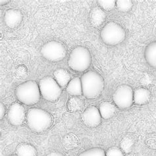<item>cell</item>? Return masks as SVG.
Masks as SVG:
<instances>
[{
	"mask_svg": "<svg viewBox=\"0 0 156 156\" xmlns=\"http://www.w3.org/2000/svg\"><path fill=\"white\" fill-rule=\"evenodd\" d=\"M83 94L88 99H95L104 89L103 78L99 73L90 71L81 76Z\"/></svg>",
	"mask_w": 156,
	"mask_h": 156,
	"instance_id": "1",
	"label": "cell"
},
{
	"mask_svg": "<svg viewBox=\"0 0 156 156\" xmlns=\"http://www.w3.org/2000/svg\"><path fill=\"white\" fill-rule=\"evenodd\" d=\"M27 123L33 132L40 133L47 130L53 122L51 115L42 109L31 108L27 113Z\"/></svg>",
	"mask_w": 156,
	"mask_h": 156,
	"instance_id": "2",
	"label": "cell"
},
{
	"mask_svg": "<svg viewBox=\"0 0 156 156\" xmlns=\"http://www.w3.org/2000/svg\"><path fill=\"white\" fill-rule=\"evenodd\" d=\"M40 94L39 85L33 80H28L20 84L15 90L18 100L27 105H33L38 103Z\"/></svg>",
	"mask_w": 156,
	"mask_h": 156,
	"instance_id": "3",
	"label": "cell"
},
{
	"mask_svg": "<svg viewBox=\"0 0 156 156\" xmlns=\"http://www.w3.org/2000/svg\"><path fill=\"white\" fill-rule=\"evenodd\" d=\"M92 63V56L88 48L77 46L70 53L68 65L72 70L76 72H84L90 67Z\"/></svg>",
	"mask_w": 156,
	"mask_h": 156,
	"instance_id": "4",
	"label": "cell"
},
{
	"mask_svg": "<svg viewBox=\"0 0 156 156\" xmlns=\"http://www.w3.org/2000/svg\"><path fill=\"white\" fill-rule=\"evenodd\" d=\"M126 32L120 24L115 22H109L102 28L100 37L104 43L108 46H116L125 40Z\"/></svg>",
	"mask_w": 156,
	"mask_h": 156,
	"instance_id": "5",
	"label": "cell"
},
{
	"mask_svg": "<svg viewBox=\"0 0 156 156\" xmlns=\"http://www.w3.org/2000/svg\"><path fill=\"white\" fill-rule=\"evenodd\" d=\"M39 88L41 95L45 100L55 102L58 100L62 93V89L57 84L55 79L50 76H46L41 79L39 83Z\"/></svg>",
	"mask_w": 156,
	"mask_h": 156,
	"instance_id": "6",
	"label": "cell"
},
{
	"mask_svg": "<svg viewBox=\"0 0 156 156\" xmlns=\"http://www.w3.org/2000/svg\"><path fill=\"white\" fill-rule=\"evenodd\" d=\"M40 51L45 59L51 62L62 61L67 55V49L64 44L56 40L50 41L45 44Z\"/></svg>",
	"mask_w": 156,
	"mask_h": 156,
	"instance_id": "7",
	"label": "cell"
},
{
	"mask_svg": "<svg viewBox=\"0 0 156 156\" xmlns=\"http://www.w3.org/2000/svg\"><path fill=\"white\" fill-rule=\"evenodd\" d=\"M134 92L130 86L123 84L119 87L113 95L115 104L120 109L129 108L134 103Z\"/></svg>",
	"mask_w": 156,
	"mask_h": 156,
	"instance_id": "8",
	"label": "cell"
},
{
	"mask_svg": "<svg viewBox=\"0 0 156 156\" xmlns=\"http://www.w3.org/2000/svg\"><path fill=\"white\" fill-rule=\"evenodd\" d=\"M7 117L12 125L20 126L23 125L27 117L24 108L19 103L13 104L9 109Z\"/></svg>",
	"mask_w": 156,
	"mask_h": 156,
	"instance_id": "9",
	"label": "cell"
},
{
	"mask_svg": "<svg viewBox=\"0 0 156 156\" xmlns=\"http://www.w3.org/2000/svg\"><path fill=\"white\" fill-rule=\"evenodd\" d=\"M82 121L89 127L99 126L101 121V116L99 109L95 106L88 107L82 115Z\"/></svg>",
	"mask_w": 156,
	"mask_h": 156,
	"instance_id": "10",
	"label": "cell"
},
{
	"mask_svg": "<svg viewBox=\"0 0 156 156\" xmlns=\"http://www.w3.org/2000/svg\"><path fill=\"white\" fill-rule=\"evenodd\" d=\"M23 15L21 11L17 9H10L7 10L4 15V22L10 28L17 27L21 23Z\"/></svg>",
	"mask_w": 156,
	"mask_h": 156,
	"instance_id": "11",
	"label": "cell"
},
{
	"mask_svg": "<svg viewBox=\"0 0 156 156\" xmlns=\"http://www.w3.org/2000/svg\"><path fill=\"white\" fill-rule=\"evenodd\" d=\"M106 19L105 11L99 7L92 9L90 13V22L91 25L95 28H99L104 23Z\"/></svg>",
	"mask_w": 156,
	"mask_h": 156,
	"instance_id": "12",
	"label": "cell"
},
{
	"mask_svg": "<svg viewBox=\"0 0 156 156\" xmlns=\"http://www.w3.org/2000/svg\"><path fill=\"white\" fill-rule=\"evenodd\" d=\"M144 55L147 63L150 66L156 68V41L147 45Z\"/></svg>",
	"mask_w": 156,
	"mask_h": 156,
	"instance_id": "13",
	"label": "cell"
},
{
	"mask_svg": "<svg viewBox=\"0 0 156 156\" xmlns=\"http://www.w3.org/2000/svg\"><path fill=\"white\" fill-rule=\"evenodd\" d=\"M99 111L101 118L108 120L115 115L117 112V109L114 104L110 103L109 101H104L100 104Z\"/></svg>",
	"mask_w": 156,
	"mask_h": 156,
	"instance_id": "14",
	"label": "cell"
},
{
	"mask_svg": "<svg viewBox=\"0 0 156 156\" xmlns=\"http://www.w3.org/2000/svg\"><path fill=\"white\" fill-rule=\"evenodd\" d=\"M151 97L150 92L144 88H138L134 92V103L137 105H143L148 102Z\"/></svg>",
	"mask_w": 156,
	"mask_h": 156,
	"instance_id": "15",
	"label": "cell"
},
{
	"mask_svg": "<svg viewBox=\"0 0 156 156\" xmlns=\"http://www.w3.org/2000/svg\"><path fill=\"white\" fill-rule=\"evenodd\" d=\"M67 92L73 96H80L83 95V87L81 79L76 77L69 82L67 87Z\"/></svg>",
	"mask_w": 156,
	"mask_h": 156,
	"instance_id": "16",
	"label": "cell"
},
{
	"mask_svg": "<svg viewBox=\"0 0 156 156\" xmlns=\"http://www.w3.org/2000/svg\"><path fill=\"white\" fill-rule=\"evenodd\" d=\"M55 80L61 88L67 87L69 82L71 81V75L63 69H58L54 72Z\"/></svg>",
	"mask_w": 156,
	"mask_h": 156,
	"instance_id": "17",
	"label": "cell"
},
{
	"mask_svg": "<svg viewBox=\"0 0 156 156\" xmlns=\"http://www.w3.org/2000/svg\"><path fill=\"white\" fill-rule=\"evenodd\" d=\"M17 156H36L37 151L35 147L28 144H20L16 150Z\"/></svg>",
	"mask_w": 156,
	"mask_h": 156,
	"instance_id": "18",
	"label": "cell"
},
{
	"mask_svg": "<svg viewBox=\"0 0 156 156\" xmlns=\"http://www.w3.org/2000/svg\"><path fill=\"white\" fill-rule=\"evenodd\" d=\"M83 105V101L80 98H77V96H74L69 100L67 104V108L70 112H76L81 109Z\"/></svg>",
	"mask_w": 156,
	"mask_h": 156,
	"instance_id": "19",
	"label": "cell"
},
{
	"mask_svg": "<svg viewBox=\"0 0 156 156\" xmlns=\"http://www.w3.org/2000/svg\"><path fill=\"white\" fill-rule=\"evenodd\" d=\"M133 3L130 0H117L116 7L118 11L121 12H128L133 8Z\"/></svg>",
	"mask_w": 156,
	"mask_h": 156,
	"instance_id": "20",
	"label": "cell"
},
{
	"mask_svg": "<svg viewBox=\"0 0 156 156\" xmlns=\"http://www.w3.org/2000/svg\"><path fill=\"white\" fill-rule=\"evenodd\" d=\"M79 156H106V153L100 147H94L83 151Z\"/></svg>",
	"mask_w": 156,
	"mask_h": 156,
	"instance_id": "21",
	"label": "cell"
},
{
	"mask_svg": "<svg viewBox=\"0 0 156 156\" xmlns=\"http://www.w3.org/2000/svg\"><path fill=\"white\" fill-rule=\"evenodd\" d=\"M134 144V141L129 136H126L123 138L120 144V146L121 147V150L125 151V153H129L132 150V147Z\"/></svg>",
	"mask_w": 156,
	"mask_h": 156,
	"instance_id": "22",
	"label": "cell"
},
{
	"mask_svg": "<svg viewBox=\"0 0 156 156\" xmlns=\"http://www.w3.org/2000/svg\"><path fill=\"white\" fill-rule=\"evenodd\" d=\"M98 3L104 11H111L116 6V1L115 0H99Z\"/></svg>",
	"mask_w": 156,
	"mask_h": 156,
	"instance_id": "23",
	"label": "cell"
},
{
	"mask_svg": "<svg viewBox=\"0 0 156 156\" xmlns=\"http://www.w3.org/2000/svg\"><path fill=\"white\" fill-rule=\"evenodd\" d=\"M105 153L106 156H124L122 151L116 147H111Z\"/></svg>",
	"mask_w": 156,
	"mask_h": 156,
	"instance_id": "24",
	"label": "cell"
},
{
	"mask_svg": "<svg viewBox=\"0 0 156 156\" xmlns=\"http://www.w3.org/2000/svg\"><path fill=\"white\" fill-rule=\"evenodd\" d=\"M0 111H1V112H0V119H2L4 115H5V106H4L3 104L2 103V102H1V104H0Z\"/></svg>",
	"mask_w": 156,
	"mask_h": 156,
	"instance_id": "25",
	"label": "cell"
},
{
	"mask_svg": "<svg viewBox=\"0 0 156 156\" xmlns=\"http://www.w3.org/2000/svg\"><path fill=\"white\" fill-rule=\"evenodd\" d=\"M46 156H63V154H61V153L59 152H51L50 154H48Z\"/></svg>",
	"mask_w": 156,
	"mask_h": 156,
	"instance_id": "26",
	"label": "cell"
},
{
	"mask_svg": "<svg viewBox=\"0 0 156 156\" xmlns=\"http://www.w3.org/2000/svg\"><path fill=\"white\" fill-rule=\"evenodd\" d=\"M10 2V1L9 0H1L0 1V4H1V5H6V4L9 3Z\"/></svg>",
	"mask_w": 156,
	"mask_h": 156,
	"instance_id": "27",
	"label": "cell"
},
{
	"mask_svg": "<svg viewBox=\"0 0 156 156\" xmlns=\"http://www.w3.org/2000/svg\"><path fill=\"white\" fill-rule=\"evenodd\" d=\"M11 156H14V155H11Z\"/></svg>",
	"mask_w": 156,
	"mask_h": 156,
	"instance_id": "28",
	"label": "cell"
}]
</instances>
